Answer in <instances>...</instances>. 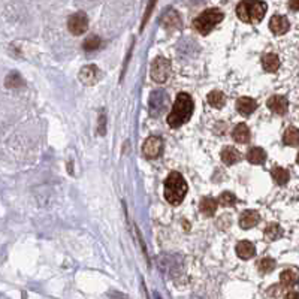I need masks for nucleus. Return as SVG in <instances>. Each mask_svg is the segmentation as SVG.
<instances>
[{
	"mask_svg": "<svg viewBox=\"0 0 299 299\" xmlns=\"http://www.w3.org/2000/svg\"><path fill=\"white\" fill-rule=\"evenodd\" d=\"M193 109H195V103L192 96L187 93H179L175 99L171 114L168 115V125L172 129L186 125L193 115Z\"/></svg>",
	"mask_w": 299,
	"mask_h": 299,
	"instance_id": "obj_1",
	"label": "nucleus"
},
{
	"mask_svg": "<svg viewBox=\"0 0 299 299\" xmlns=\"http://www.w3.org/2000/svg\"><path fill=\"white\" fill-rule=\"evenodd\" d=\"M187 193V183L179 172H171L165 181V198L171 205L181 203Z\"/></svg>",
	"mask_w": 299,
	"mask_h": 299,
	"instance_id": "obj_2",
	"label": "nucleus"
},
{
	"mask_svg": "<svg viewBox=\"0 0 299 299\" xmlns=\"http://www.w3.org/2000/svg\"><path fill=\"white\" fill-rule=\"evenodd\" d=\"M266 11H268L266 3L260 2V0H243V2L236 6L238 18L247 24L260 23L263 20Z\"/></svg>",
	"mask_w": 299,
	"mask_h": 299,
	"instance_id": "obj_3",
	"label": "nucleus"
},
{
	"mask_svg": "<svg viewBox=\"0 0 299 299\" xmlns=\"http://www.w3.org/2000/svg\"><path fill=\"white\" fill-rule=\"evenodd\" d=\"M223 18H224V15H223L222 11H219L216 8H211V9L203 11L193 21V25H195V28L198 30L200 35H208L219 23L223 21Z\"/></svg>",
	"mask_w": 299,
	"mask_h": 299,
	"instance_id": "obj_4",
	"label": "nucleus"
},
{
	"mask_svg": "<svg viewBox=\"0 0 299 299\" xmlns=\"http://www.w3.org/2000/svg\"><path fill=\"white\" fill-rule=\"evenodd\" d=\"M169 105V98L163 90H154L150 95V115L151 117H160Z\"/></svg>",
	"mask_w": 299,
	"mask_h": 299,
	"instance_id": "obj_5",
	"label": "nucleus"
},
{
	"mask_svg": "<svg viewBox=\"0 0 299 299\" xmlns=\"http://www.w3.org/2000/svg\"><path fill=\"white\" fill-rule=\"evenodd\" d=\"M171 75V63L165 57H157L151 65V78L153 81L162 84Z\"/></svg>",
	"mask_w": 299,
	"mask_h": 299,
	"instance_id": "obj_6",
	"label": "nucleus"
},
{
	"mask_svg": "<svg viewBox=\"0 0 299 299\" xmlns=\"http://www.w3.org/2000/svg\"><path fill=\"white\" fill-rule=\"evenodd\" d=\"M68 28H69V32L75 36H79L82 33L87 32V28H88V18L84 12H76L74 15L69 17L68 20Z\"/></svg>",
	"mask_w": 299,
	"mask_h": 299,
	"instance_id": "obj_7",
	"label": "nucleus"
},
{
	"mask_svg": "<svg viewBox=\"0 0 299 299\" xmlns=\"http://www.w3.org/2000/svg\"><path fill=\"white\" fill-rule=\"evenodd\" d=\"M162 150H163V142L159 136H150L142 147L144 156L147 159H157L162 154Z\"/></svg>",
	"mask_w": 299,
	"mask_h": 299,
	"instance_id": "obj_8",
	"label": "nucleus"
},
{
	"mask_svg": "<svg viewBox=\"0 0 299 299\" xmlns=\"http://www.w3.org/2000/svg\"><path fill=\"white\" fill-rule=\"evenodd\" d=\"M100 78V71L98 66L95 65H88V66H84L81 71H79V81L85 85H93L99 81Z\"/></svg>",
	"mask_w": 299,
	"mask_h": 299,
	"instance_id": "obj_9",
	"label": "nucleus"
},
{
	"mask_svg": "<svg viewBox=\"0 0 299 299\" xmlns=\"http://www.w3.org/2000/svg\"><path fill=\"white\" fill-rule=\"evenodd\" d=\"M269 28L274 35H284L287 33V30L290 28L289 20L283 15H274L271 20H269Z\"/></svg>",
	"mask_w": 299,
	"mask_h": 299,
	"instance_id": "obj_10",
	"label": "nucleus"
},
{
	"mask_svg": "<svg viewBox=\"0 0 299 299\" xmlns=\"http://www.w3.org/2000/svg\"><path fill=\"white\" fill-rule=\"evenodd\" d=\"M268 108L274 111L275 114L278 115H284L287 112V108H289V102L284 96H273L268 99Z\"/></svg>",
	"mask_w": 299,
	"mask_h": 299,
	"instance_id": "obj_11",
	"label": "nucleus"
},
{
	"mask_svg": "<svg viewBox=\"0 0 299 299\" xmlns=\"http://www.w3.org/2000/svg\"><path fill=\"white\" fill-rule=\"evenodd\" d=\"M259 220H260V216L257 211H254V209H247V211H244L239 216V226L243 229H251L259 223Z\"/></svg>",
	"mask_w": 299,
	"mask_h": 299,
	"instance_id": "obj_12",
	"label": "nucleus"
},
{
	"mask_svg": "<svg viewBox=\"0 0 299 299\" xmlns=\"http://www.w3.org/2000/svg\"><path fill=\"white\" fill-rule=\"evenodd\" d=\"M236 109L239 111V114L249 117L257 109V102L251 98H239L236 100Z\"/></svg>",
	"mask_w": 299,
	"mask_h": 299,
	"instance_id": "obj_13",
	"label": "nucleus"
},
{
	"mask_svg": "<svg viewBox=\"0 0 299 299\" xmlns=\"http://www.w3.org/2000/svg\"><path fill=\"white\" fill-rule=\"evenodd\" d=\"M220 157L224 165H235L236 162L241 160V153L235 147H224L220 153Z\"/></svg>",
	"mask_w": 299,
	"mask_h": 299,
	"instance_id": "obj_14",
	"label": "nucleus"
},
{
	"mask_svg": "<svg viewBox=\"0 0 299 299\" xmlns=\"http://www.w3.org/2000/svg\"><path fill=\"white\" fill-rule=\"evenodd\" d=\"M236 254L244 260H249L256 256V247L250 241H241L236 246Z\"/></svg>",
	"mask_w": 299,
	"mask_h": 299,
	"instance_id": "obj_15",
	"label": "nucleus"
},
{
	"mask_svg": "<svg viewBox=\"0 0 299 299\" xmlns=\"http://www.w3.org/2000/svg\"><path fill=\"white\" fill-rule=\"evenodd\" d=\"M199 209L200 213L206 217H213L216 214V209H217V200L214 198H209V196H205L200 199V203H199Z\"/></svg>",
	"mask_w": 299,
	"mask_h": 299,
	"instance_id": "obj_16",
	"label": "nucleus"
},
{
	"mask_svg": "<svg viewBox=\"0 0 299 299\" xmlns=\"http://www.w3.org/2000/svg\"><path fill=\"white\" fill-rule=\"evenodd\" d=\"M232 138H233V141L238 142V144H246V142H249V141H250V130H249L247 125H244V123L236 125V126L233 127V130H232Z\"/></svg>",
	"mask_w": 299,
	"mask_h": 299,
	"instance_id": "obj_17",
	"label": "nucleus"
},
{
	"mask_svg": "<svg viewBox=\"0 0 299 299\" xmlns=\"http://www.w3.org/2000/svg\"><path fill=\"white\" fill-rule=\"evenodd\" d=\"M262 66L266 72H275L280 68V58L273 52L265 54L262 57Z\"/></svg>",
	"mask_w": 299,
	"mask_h": 299,
	"instance_id": "obj_18",
	"label": "nucleus"
},
{
	"mask_svg": "<svg viewBox=\"0 0 299 299\" xmlns=\"http://www.w3.org/2000/svg\"><path fill=\"white\" fill-rule=\"evenodd\" d=\"M247 160L253 165H262L265 163L266 160V153H265V150L260 148V147H253L249 150V153H247Z\"/></svg>",
	"mask_w": 299,
	"mask_h": 299,
	"instance_id": "obj_19",
	"label": "nucleus"
},
{
	"mask_svg": "<svg viewBox=\"0 0 299 299\" xmlns=\"http://www.w3.org/2000/svg\"><path fill=\"white\" fill-rule=\"evenodd\" d=\"M206 100H208V103L211 105L213 108L220 109V108H223L224 103H226V96H224L222 92H219V90H213V92L208 93Z\"/></svg>",
	"mask_w": 299,
	"mask_h": 299,
	"instance_id": "obj_20",
	"label": "nucleus"
},
{
	"mask_svg": "<svg viewBox=\"0 0 299 299\" xmlns=\"http://www.w3.org/2000/svg\"><path fill=\"white\" fill-rule=\"evenodd\" d=\"M280 281L284 287H292L299 281V273L295 269H286L280 274Z\"/></svg>",
	"mask_w": 299,
	"mask_h": 299,
	"instance_id": "obj_21",
	"label": "nucleus"
},
{
	"mask_svg": "<svg viewBox=\"0 0 299 299\" xmlns=\"http://www.w3.org/2000/svg\"><path fill=\"white\" fill-rule=\"evenodd\" d=\"M163 25H165V28H168V30H175V28H178L179 25H181V20H179V17H178V14L175 12V11H169L168 14H165V17H163Z\"/></svg>",
	"mask_w": 299,
	"mask_h": 299,
	"instance_id": "obj_22",
	"label": "nucleus"
},
{
	"mask_svg": "<svg viewBox=\"0 0 299 299\" xmlns=\"http://www.w3.org/2000/svg\"><path fill=\"white\" fill-rule=\"evenodd\" d=\"M271 175L274 178V181L278 184V186H284L287 181H289V178H290V174L289 171H286L284 168H280V166H275L273 168L271 171Z\"/></svg>",
	"mask_w": 299,
	"mask_h": 299,
	"instance_id": "obj_23",
	"label": "nucleus"
},
{
	"mask_svg": "<svg viewBox=\"0 0 299 299\" xmlns=\"http://www.w3.org/2000/svg\"><path fill=\"white\" fill-rule=\"evenodd\" d=\"M283 142L289 147H298L299 145V129L296 127H289L286 132H284V136H283Z\"/></svg>",
	"mask_w": 299,
	"mask_h": 299,
	"instance_id": "obj_24",
	"label": "nucleus"
},
{
	"mask_svg": "<svg viewBox=\"0 0 299 299\" xmlns=\"http://www.w3.org/2000/svg\"><path fill=\"white\" fill-rule=\"evenodd\" d=\"M281 235H283V229L275 223H271L265 229V238L268 241H275V239H278Z\"/></svg>",
	"mask_w": 299,
	"mask_h": 299,
	"instance_id": "obj_25",
	"label": "nucleus"
},
{
	"mask_svg": "<svg viewBox=\"0 0 299 299\" xmlns=\"http://www.w3.org/2000/svg\"><path fill=\"white\" fill-rule=\"evenodd\" d=\"M257 268H259V271H260V273L268 274V273L274 271V268H275V260L271 259V257H263V259L259 260Z\"/></svg>",
	"mask_w": 299,
	"mask_h": 299,
	"instance_id": "obj_26",
	"label": "nucleus"
},
{
	"mask_svg": "<svg viewBox=\"0 0 299 299\" xmlns=\"http://www.w3.org/2000/svg\"><path fill=\"white\" fill-rule=\"evenodd\" d=\"M102 45V41H100V38L99 36H95V35H92V36H88L85 41H84V44H82V48L85 50V51H96L99 47Z\"/></svg>",
	"mask_w": 299,
	"mask_h": 299,
	"instance_id": "obj_27",
	"label": "nucleus"
},
{
	"mask_svg": "<svg viewBox=\"0 0 299 299\" xmlns=\"http://www.w3.org/2000/svg\"><path fill=\"white\" fill-rule=\"evenodd\" d=\"M5 84H6V87H9V88H18V87H21V85L24 84V81L21 79V76H20L17 72H12V74L8 75Z\"/></svg>",
	"mask_w": 299,
	"mask_h": 299,
	"instance_id": "obj_28",
	"label": "nucleus"
},
{
	"mask_svg": "<svg viewBox=\"0 0 299 299\" xmlns=\"http://www.w3.org/2000/svg\"><path fill=\"white\" fill-rule=\"evenodd\" d=\"M219 203L222 206H232L236 203V196L230 192H223L219 198Z\"/></svg>",
	"mask_w": 299,
	"mask_h": 299,
	"instance_id": "obj_29",
	"label": "nucleus"
},
{
	"mask_svg": "<svg viewBox=\"0 0 299 299\" xmlns=\"http://www.w3.org/2000/svg\"><path fill=\"white\" fill-rule=\"evenodd\" d=\"M156 3H157V0H150V2H148V6H147V9H145L144 18H142V24H141V28H144V27H145V24L148 23L150 17H151V14H153V9H154Z\"/></svg>",
	"mask_w": 299,
	"mask_h": 299,
	"instance_id": "obj_30",
	"label": "nucleus"
},
{
	"mask_svg": "<svg viewBox=\"0 0 299 299\" xmlns=\"http://www.w3.org/2000/svg\"><path fill=\"white\" fill-rule=\"evenodd\" d=\"M99 133L105 135V114L103 112L99 114Z\"/></svg>",
	"mask_w": 299,
	"mask_h": 299,
	"instance_id": "obj_31",
	"label": "nucleus"
},
{
	"mask_svg": "<svg viewBox=\"0 0 299 299\" xmlns=\"http://www.w3.org/2000/svg\"><path fill=\"white\" fill-rule=\"evenodd\" d=\"M289 8L292 11H299V0H289Z\"/></svg>",
	"mask_w": 299,
	"mask_h": 299,
	"instance_id": "obj_32",
	"label": "nucleus"
},
{
	"mask_svg": "<svg viewBox=\"0 0 299 299\" xmlns=\"http://www.w3.org/2000/svg\"><path fill=\"white\" fill-rule=\"evenodd\" d=\"M284 299H299V293H298V292H289V293L284 296Z\"/></svg>",
	"mask_w": 299,
	"mask_h": 299,
	"instance_id": "obj_33",
	"label": "nucleus"
},
{
	"mask_svg": "<svg viewBox=\"0 0 299 299\" xmlns=\"http://www.w3.org/2000/svg\"><path fill=\"white\" fill-rule=\"evenodd\" d=\"M296 162H298V165H299V154H298V157H296Z\"/></svg>",
	"mask_w": 299,
	"mask_h": 299,
	"instance_id": "obj_34",
	"label": "nucleus"
}]
</instances>
